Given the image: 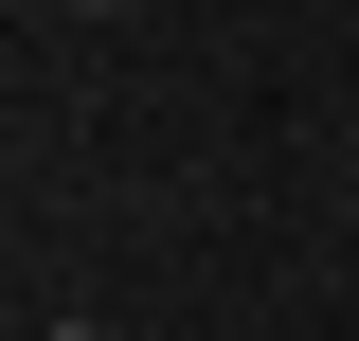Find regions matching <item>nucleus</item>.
Masks as SVG:
<instances>
[{"mask_svg": "<svg viewBox=\"0 0 359 341\" xmlns=\"http://www.w3.org/2000/svg\"><path fill=\"white\" fill-rule=\"evenodd\" d=\"M72 18H108V0H72Z\"/></svg>", "mask_w": 359, "mask_h": 341, "instance_id": "f03ea898", "label": "nucleus"}, {"mask_svg": "<svg viewBox=\"0 0 359 341\" xmlns=\"http://www.w3.org/2000/svg\"><path fill=\"white\" fill-rule=\"evenodd\" d=\"M36 341H108V323H36Z\"/></svg>", "mask_w": 359, "mask_h": 341, "instance_id": "f257e3e1", "label": "nucleus"}]
</instances>
